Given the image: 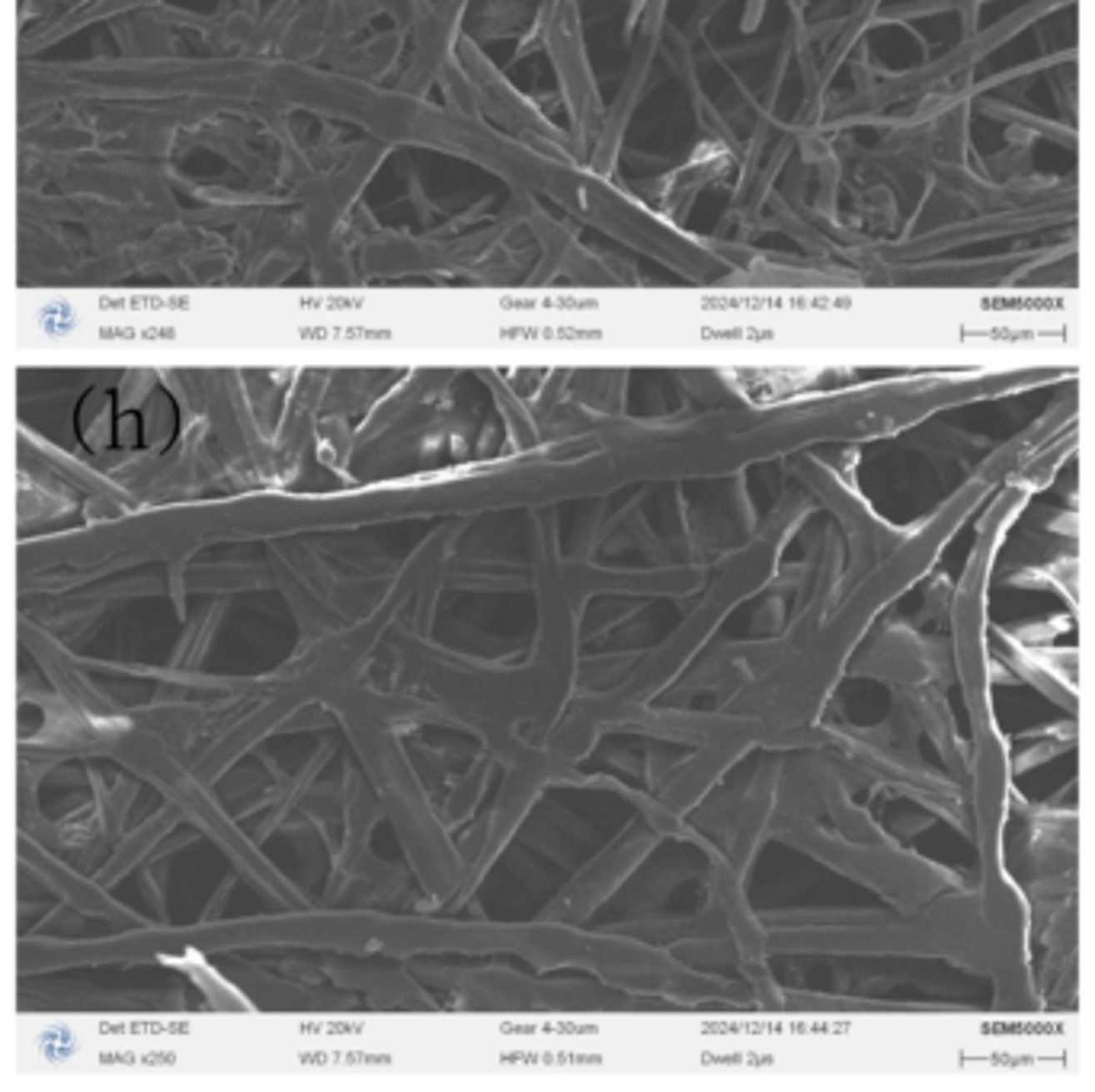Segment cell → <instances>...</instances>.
I'll list each match as a JSON object with an SVG mask.
<instances>
[{"label":"cell","instance_id":"obj_1","mask_svg":"<svg viewBox=\"0 0 1095 1092\" xmlns=\"http://www.w3.org/2000/svg\"><path fill=\"white\" fill-rule=\"evenodd\" d=\"M503 1064H519V1067H600L602 1057H583V1054H513L503 1057Z\"/></svg>","mask_w":1095,"mask_h":1092},{"label":"cell","instance_id":"obj_2","mask_svg":"<svg viewBox=\"0 0 1095 1092\" xmlns=\"http://www.w3.org/2000/svg\"><path fill=\"white\" fill-rule=\"evenodd\" d=\"M503 333L506 337H545V340H551V337H570V340H577V337H600V330H574V327H503Z\"/></svg>","mask_w":1095,"mask_h":1092},{"label":"cell","instance_id":"obj_3","mask_svg":"<svg viewBox=\"0 0 1095 1092\" xmlns=\"http://www.w3.org/2000/svg\"><path fill=\"white\" fill-rule=\"evenodd\" d=\"M503 1031H519V1035H548V1031H560V1035H590L593 1029H583V1025H570V1022H529V1025H503Z\"/></svg>","mask_w":1095,"mask_h":1092},{"label":"cell","instance_id":"obj_4","mask_svg":"<svg viewBox=\"0 0 1095 1092\" xmlns=\"http://www.w3.org/2000/svg\"><path fill=\"white\" fill-rule=\"evenodd\" d=\"M704 1064H721V1067H737V1064H746V1067H765L769 1060H765V1057H704Z\"/></svg>","mask_w":1095,"mask_h":1092},{"label":"cell","instance_id":"obj_5","mask_svg":"<svg viewBox=\"0 0 1095 1092\" xmlns=\"http://www.w3.org/2000/svg\"><path fill=\"white\" fill-rule=\"evenodd\" d=\"M308 1031H331V1035H346V1031H359V1025H340V1022H331V1025H308Z\"/></svg>","mask_w":1095,"mask_h":1092}]
</instances>
